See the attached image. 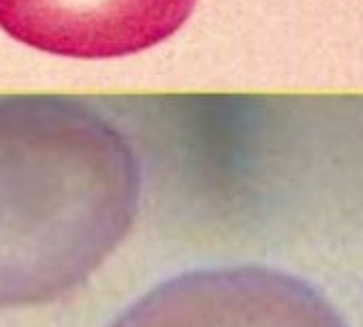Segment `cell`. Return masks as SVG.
<instances>
[{
  "label": "cell",
  "mask_w": 363,
  "mask_h": 327,
  "mask_svg": "<svg viewBox=\"0 0 363 327\" xmlns=\"http://www.w3.org/2000/svg\"><path fill=\"white\" fill-rule=\"evenodd\" d=\"M139 199V158L101 101L0 92V308L84 284L133 229Z\"/></svg>",
  "instance_id": "obj_1"
},
{
  "label": "cell",
  "mask_w": 363,
  "mask_h": 327,
  "mask_svg": "<svg viewBox=\"0 0 363 327\" xmlns=\"http://www.w3.org/2000/svg\"><path fill=\"white\" fill-rule=\"evenodd\" d=\"M111 327H346L308 282L272 267H216L175 276Z\"/></svg>",
  "instance_id": "obj_2"
},
{
  "label": "cell",
  "mask_w": 363,
  "mask_h": 327,
  "mask_svg": "<svg viewBox=\"0 0 363 327\" xmlns=\"http://www.w3.org/2000/svg\"><path fill=\"white\" fill-rule=\"evenodd\" d=\"M195 7L197 0H0V31L45 54L107 60L167 41Z\"/></svg>",
  "instance_id": "obj_3"
}]
</instances>
